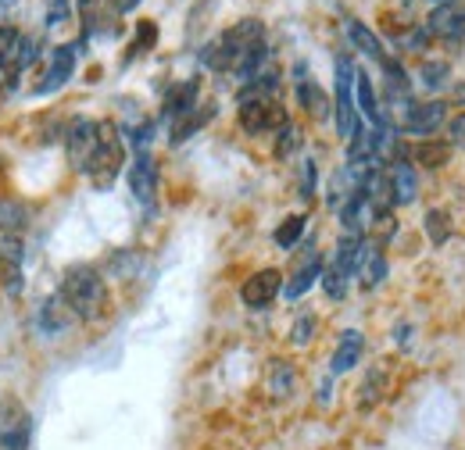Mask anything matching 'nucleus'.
<instances>
[{"instance_id":"30","label":"nucleus","mask_w":465,"mask_h":450,"mask_svg":"<svg viewBox=\"0 0 465 450\" xmlns=\"http://www.w3.org/2000/svg\"><path fill=\"white\" fill-rule=\"evenodd\" d=\"M448 75H451L448 61H426V64L419 68V79H422L426 90H440V86L448 83Z\"/></svg>"},{"instance_id":"32","label":"nucleus","mask_w":465,"mask_h":450,"mask_svg":"<svg viewBox=\"0 0 465 450\" xmlns=\"http://www.w3.org/2000/svg\"><path fill=\"white\" fill-rule=\"evenodd\" d=\"M269 386H272L280 396L291 394L293 372H291V365H287V361H272V368H269Z\"/></svg>"},{"instance_id":"7","label":"nucleus","mask_w":465,"mask_h":450,"mask_svg":"<svg viewBox=\"0 0 465 450\" xmlns=\"http://www.w3.org/2000/svg\"><path fill=\"white\" fill-rule=\"evenodd\" d=\"M33 440V415L18 400L0 404V450H29Z\"/></svg>"},{"instance_id":"25","label":"nucleus","mask_w":465,"mask_h":450,"mask_svg":"<svg viewBox=\"0 0 465 450\" xmlns=\"http://www.w3.org/2000/svg\"><path fill=\"white\" fill-rule=\"evenodd\" d=\"M212 118H215V104H197L190 114H183L179 122H173V143L179 147V143H183V140H190L197 129H204Z\"/></svg>"},{"instance_id":"26","label":"nucleus","mask_w":465,"mask_h":450,"mask_svg":"<svg viewBox=\"0 0 465 450\" xmlns=\"http://www.w3.org/2000/svg\"><path fill=\"white\" fill-rule=\"evenodd\" d=\"M36 57H40V40H36V36H22L18 47H15V57H11V68H7V83L15 86V79H18Z\"/></svg>"},{"instance_id":"11","label":"nucleus","mask_w":465,"mask_h":450,"mask_svg":"<svg viewBox=\"0 0 465 450\" xmlns=\"http://www.w3.org/2000/svg\"><path fill=\"white\" fill-rule=\"evenodd\" d=\"M444 118H448V104H440V101H426V104H408L405 108V122H401V132L405 136H422V140H430L440 125H444Z\"/></svg>"},{"instance_id":"2","label":"nucleus","mask_w":465,"mask_h":450,"mask_svg":"<svg viewBox=\"0 0 465 450\" xmlns=\"http://www.w3.org/2000/svg\"><path fill=\"white\" fill-rule=\"evenodd\" d=\"M58 293L79 322H97L108 311V282L94 265H72L61 276Z\"/></svg>"},{"instance_id":"15","label":"nucleus","mask_w":465,"mask_h":450,"mask_svg":"<svg viewBox=\"0 0 465 450\" xmlns=\"http://www.w3.org/2000/svg\"><path fill=\"white\" fill-rule=\"evenodd\" d=\"M293 86H297V101H301V108L312 114V118H326L330 114V101H326V93H322V86L312 79V72H308V64H297L293 68Z\"/></svg>"},{"instance_id":"34","label":"nucleus","mask_w":465,"mask_h":450,"mask_svg":"<svg viewBox=\"0 0 465 450\" xmlns=\"http://www.w3.org/2000/svg\"><path fill=\"white\" fill-rule=\"evenodd\" d=\"M297 147H301V129H297L293 122H287V125L280 129V140H276V154H280V158H291Z\"/></svg>"},{"instance_id":"14","label":"nucleus","mask_w":465,"mask_h":450,"mask_svg":"<svg viewBox=\"0 0 465 450\" xmlns=\"http://www.w3.org/2000/svg\"><path fill=\"white\" fill-rule=\"evenodd\" d=\"M387 182H391V201H394V208L411 204L415 193H419V171H415V165H411L408 158H398V161L387 169Z\"/></svg>"},{"instance_id":"37","label":"nucleus","mask_w":465,"mask_h":450,"mask_svg":"<svg viewBox=\"0 0 465 450\" xmlns=\"http://www.w3.org/2000/svg\"><path fill=\"white\" fill-rule=\"evenodd\" d=\"M301 197H304V201L315 197V161H304V165H301Z\"/></svg>"},{"instance_id":"27","label":"nucleus","mask_w":465,"mask_h":450,"mask_svg":"<svg viewBox=\"0 0 465 450\" xmlns=\"http://www.w3.org/2000/svg\"><path fill=\"white\" fill-rule=\"evenodd\" d=\"M383 75H387V93H391V101H408L411 83H408V72L401 68V61L383 57Z\"/></svg>"},{"instance_id":"24","label":"nucleus","mask_w":465,"mask_h":450,"mask_svg":"<svg viewBox=\"0 0 465 450\" xmlns=\"http://www.w3.org/2000/svg\"><path fill=\"white\" fill-rule=\"evenodd\" d=\"M348 40L354 44V51H361V54L369 57V61H380L383 64V44H380V36L365 25V22H358V18H348Z\"/></svg>"},{"instance_id":"5","label":"nucleus","mask_w":465,"mask_h":450,"mask_svg":"<svg viewBox=\"0 0 465 450\" xmlns=\"http://www.w3.org/2000/svg\"><path fill=\"white\" fill-rule=\"evenodd\" d=\"M97 143H101V122L94 118H75L64 132V154H68V165L75 171H90V161L97 154Z\"/></svg>"},{"instance_id":"13","label":"nucleus","mask_w":465,"mask_h":450,"mask_svg":"<svg viewBox=\"0 0 465 450\" xmlns=\"http://www.w3.org/2000/svg\"><path fill=\"white\" fill-rule=\"evenodd\" d=\"M72 322H75V315H72V308L64 304L61 293H51V297L40 304V311H36V329H40L44 337H61Z\"/></svg>"},{"instance_id":"16","label":"nucleus","mask_w":465,"mask_h":450,"mask_svg":"<svg viewBox=\"0 0 465 450\" xmlns=\"http://www.w3.org/2000/svg\"><path fill=\"white\" fill-rule=\"evenodd\" d=\"M354 279L361 282V289H376L380 282L387 279V258L376 243L365 240L361 254H358V269H354Z\"/></svg>"},{"instance_id":"1","label":"nucleus","mask_w":465,"mask_h":450,"mask_svg":"<svg viewBox=\"0 0 465 450\" xmlns=\"http://www.w3.org/2000/svg\"><path fill=\"white\" fill-rule=\"evenodd\" d=\"M265 47V25L258 18H240L236 25H230L219 40H212L204 47L201 61L212 68V72H236L254 51Z\"/></svg>"},{"instance_id":"10","label":"nucleus","mask_w":465,"mask_h":450,"mask_svg":"<svg viewBox=\"0 0 465 450\" xmlns=\"http://www.w3.org/2000/svg\"><path fill=\"white\" fill-rule=\"evenodd\" d=\"M125 182H129V193H133L136 204L154 208V197H158V165H154V158L147 151L133 158V165L125 171Z\"/></svg>"},{"instance_id":"38","label":"nucleus","mask_w":465,"mask_h":450,"mask_svg":"<svg viewBox=\"0 0 465 450\" xmlns=\"http://www.w3.org/2000/svg\"><path fill=\"white\" fill-rule=\"evenodd\" d=\"M448 143H451V147H455V143H465V114L451 118V129H448Z\"/></svg>"},{"instance_id":"21","label":"nucleus","mask_w":465,"mask_h":450,"mask_svg":"<svg viewBox=\"0 0 465 450\" xmlns=\"http://www.w3.org/2000/svg\"><path fill=\"white\" fill-rule=\"evenodd\" d=\"M354 104H358V114L376 129V125H383L387 122V114L380 112V101H376V90H372V79L365 75V72H358V79H354Z\"/></svg>"},{"instance_id":"33","label":"nucleus","mask_w":465,"mask_h":450,"mask_svg":"<svg viewBox=\"0 0 465 450\" xmlns=\"http://www.w3.org/2000/svg\"><path fill=\"white\" fill-rule=\"evenodd\" d=\"M315 326H319V322H315V315H301V318L291 326V343H293V347H308V343H312V337H315Z\"/></svg>"},{"instance_id":"20","label":"nucleus","mask_w":465,"mask_h":450,"mask_svg":"<svg viewBox=\"0 0 465 450\" xmlns=\"http://www.w3.org/2000/svg\"><path fill=\"white\" fill-rule=\"evenodd\" d=\"M426 33H433V36H462L465 33V7L462 4H440V7L430 15Z\"/></svg>"},{"instance_id":"18","label":"nucleus","mask_w":465,"mask_h":450,"mask_svg":"<svg viewBox=\"0 0 465 450\" xmlns=\"http://www.w3.org/2000/svg\"><path fill=\"white\" fill-rule=\"evenodd\" d=\"M29 219H33V211H29V204L25 201H18V197H0V236H18L22 240V232L29 229Z\"/></svg>"},{"instance_id":"29","label":"nucleus","mask_w":465,"mask_h":450,"mask_svg":"<svg viewBox=\"0 0 465 450\" xmlns=\"http://www.w3.org/2000/svg\"><path fill=\"white\" fill-rule=\"evenodd\" d=\"M426 232H430V243L433 247H440V243H448V236H451V219L444 215V211H426Z\"/></svg>"},{"instance_id":"9","label":"nucleus","mask_w":465,"mask_h":450,"mask_svg":"<svg viewBox=\"0 0 465 450\" xmlns=\"http://www.w3.org/2000/svg\"><path fill=\"white\" fill-rule=\"evenodd\" d=\"M75 61H79V47H75V44H61V47H54V51H51V61H47L44 79L33 86V97H47V93L61 90V86L72 79Z\"/></svg>"},{"instance_id":"8","label":"nucleus","mask_w":465,"mask_h":450,"mask_svg":"<svg viewBox=\"0 0 465 450\" xmlns=\"http://www.w3.org/2000/svg\"><path fill=\"white\" fill-rule=\"evenodd\" d=\"M280 293H283V272H280V269H258L251 279L240 286V300H243V308H251V311L269 308Z\"/></svg>"},{"instance_id":"3","label":"nucleus","mask_w":465,"mask_h":450,"mask_svg":"<svg viewBox=\"0 0 465 450\" xmlns=\"http://www.w3.org/2000/svg\"><path fill=\"white\" fill-rule=\"evenodd\" d=\"M125 165V147H122V136L112 122H101V143H97V154L90 161V182L97 190H112V182L118 179V171Z\"/></svg>"},{"instance_id":"35","label":"nucleus","mask_w":465,"mask_h":450,"mask_svg":"<svg viewBox=\"0 0 465 450\" xmlns=\"http://www.w3.org/2000/svg\"><path fill=\"white\" fill-rule=\"evenodd\" d=\"M154 40H158L154 22H140V25H136V40H133V47H129V57L143 54V47H151Z\"/></svg>"},{"instance_id":"39","label":"nucleus","mask_w":465,"mask_h":450,"mask_svg":"<svg viewBox=\"0 0 465 450\" xmlns=\"http://www.w3.org/2000/svg\"><path fill=\"white\" fill-rule=\"evenodd\" d=\"M140 0H118V11H133Z\"/></svg>"},{"instance_id":"41","label":"nucleus","mask_w":465,"mask_h":450,"mask_svg":"<svg viewBox=\"0 0 465 450\" xmlns=\"http://www.w3.org/2000/svg\"><path fill=\"white\" fill-rule=\"evenodd\" d=\"M0 4H4V0H0Z\"/></svg>"},{"instance_id":"12","label":"nucleus","mask_w":465,"mask_h":450,"mask_svg":"<svg viewBox=\"0 0 465 450\" xmlns=\"http://www.w3.org/2000/svg\"><path fill=\"white\" fill-rule=\"evenodd\" d=\"M22 261H25L22 240H18V236H0V286H4V293H11V297H18L22 286H25Z\"/></svg>"},{"instance_id":"36","label":"nucleus","mask_w":465,"mask_h":450,"mask_svg":"<svg viewBox=\"0 0 465 450\" xmlns=\"http://www.w3.org/2000/svg\"><path fill=\"white\" fill-rule=\"evenodd\" d=\"M72 18V4L68 0H51V7H47V29H58Z\"/></svg>"},{"instance_id":"6","label":"nucleus","mask_w":465,"mask_h":450,"mask_svg":"<svg viewBox=\"0 0 465 450\" xmlns=\"http://www.w3.org/2000/svg\"><path fill=\"white\" fill-rule=\"evenodd\" d=\"M236 118H240V129L251 132V136H262V132H280L291 118L287 108L272 97V101H240L236 104Z\"/></svg>"},{"instance_id":"4","label":"nucleus","mask_w":465,"mask_h":450,"mask_svg":"<svg viewBox=\"0 0 465 450\" xmlns=\"http://www.w3.org/2000/svg\"><path fill=\"white\" fill-rule=\"evenodd\" d=\"M354 79H358V68L348 54H337V108H333V118H337V136L351 140L361 125V114H358V104H354Z\"/></svg>"},{"instance_id":"19","label":"nucleus","mask_w":465,"mask_h":450,"mask_svg":"<svg viewBox=\"0 0 465 450\" xmlns=\"http://www.w3.org/2000/svg\"><path fill=\"white\" fill-rule=\"evenodd\" d=\"M322 269H326V265H322V258H319V254L312 250V254H308V258H304V261L297 265V272H293V279L287 282V286H283V293H287V300H301V297H304V293H308V289H312L315 282L322 279Z\"/></svg>"},{"instance_id":"40","label":"nucleus","mask_w":465,"mask_h":450,"mask_svg":"<svg viewBox=\"0 0 465 450\" xmlns=\"http://www.w3.org/2000/svg\"><path fill=\"white\" fill-rule=\"evenodd\" d=\"M433 4H437V7H440V4H459V0H433Z\"/></svg>"},{"instance_id":"22","label":"nucleus","mask_w":465,"mask_h":450,"mask_svg":"<svg viewBox=\"0 0 465 450\" xmlns=\"http://www.w3.org/2000/svg\"><path fill=\"white\" fill-rule=\"evenodd\" d=\"M451 158V143L448 140H419L408 154L411 165H422V169H444Z\"/></svg>"},{"instance_id":"17","label":"nucleus","mask_w":465,"mask_h":450,"mask_svg":"<svg viewBox=\"0 0 465 450\" xmlns=\"http://www.w3.org/2000/svg\"><path fill=\"white\" fill-rule=\"evenodd\" d=\"M361 350H365V337H361L358 329H348V333L341 337V343H337L333 357H330V372H333V376H344L354 365H361Z\"/></svg>"},{"instance_id":"28","label":"nucleus","mask_w":465,"mask_h":450,"mask_svg":"<svg viewBox=\"0 0 465 450\" xmlns=\"http://www.w3.org/2000/svg\"><path fill=\"white\" fill-rule=\"evenodd\" d=\"M304 225H308V219H304V215H291L287 222L276 229V247L293 250V247H297V240L304 236Z\"/></svg>"},{"instance_id":"23","label":"nucleus","mask_w":465,"mask_h":450,"mask_svg":"<svg viewBox=\"0 0 465 450\" xmlns=\"http://www.w3.org/2000/svg\"><path fill=\"white\" fill-rule=\"evenodd\" d=\"M197 79H186V83H179V86H173L169 90V97H165V118L169 122H179L183 114H190L193 108H197Z\"/></svg>"},{"instance_id":"31","label":"nucleus","mask_w":465,"mask_h":450,"mask_svg":"<svg viewBox=\"0 0 465 450\" xmlns=\"http://www.w3.org/2000/svg\"><path fill=\"white\" fill-rule=\"evenodd\" d=\"M18 40H22V33H18V29L0 25V72H7V68H11V57H15Z\"/></svg>"}]
</instances>
